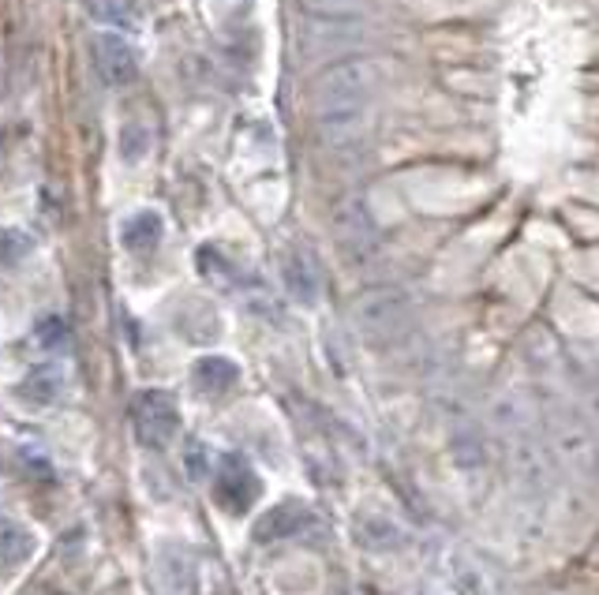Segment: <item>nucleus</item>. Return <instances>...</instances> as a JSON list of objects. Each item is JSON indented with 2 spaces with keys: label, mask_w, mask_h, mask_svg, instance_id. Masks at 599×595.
Masks as SVG:
<instances>
[{
  "label": "nucleus",
  "mask_w": 599,
  "mask_h": 595,
  "mask_svg": "<svg viewBox=\"0 0 599 595\" xmlns=\"http://www.w3.org/2000/svg\"><path fill=\"white\" fill-rule=\"evenodd\" d=\"M379 83H382V68L375 60H364V57L337 60V65H330L323 76L315 79V112L367 106Z\"/></svg>",
  "instance_id": "nucleus-1"
},
{
  "label": "nucleus",
  "mask_w": 599,
  "mask_h": 595,
  "mask_svg": "<svg viewBox=\"0 0 599 595\" xmlns=\"http://www.w3.org/2000/svg\"><path fill=\"white\" fill-rule=\"evenodd\" d=\"M131 424H136L143 446L165 449L180 430V408L165 389H143V394H136V401H131Z\"/></svg>",
  "instance_id": "nucleus-2"
},
{
  "label": "nucleus",
  "mask_w": 599,
  "mask_h": 595,
  "mask_svg": "<svg viewBox=\"0 0 599 595\" xmlns=\"http://www.w3.org/2000/svg\"><path fill=\"white\" fill-rule=\"evenodd\" d=\"M263 495V484H259V476L252 472V465H247L244 457H222V465H218V479H214V502L225 509V513H233V517H240V513H247L259 502Z\"/></svg>",
  "instance_id": "nucleus-3"
},
{
  "label": "nucleus",
  "mask_w": 599,
  "mask_h": 595,
  "mask_svg": "<svg viewBox=\"0 0 599 595\" xmlns=\"http://www.w3.org/2000/svg\"><path fill=\"white\" fill-rule=\"evenodd\" d=\"M367 38L364 23L356 16H312L300 27V42L307 53H337V49H356Z\"/></svg>",
  "instance_id": "nucleus-4"
},
{
  "label": "nucleus",
  "mask_w": 599,
  "mask_h": 595,
  "mask_svg": "<svg viewBox=\"0 0 599 595\" xmlns=\"http://www.w3.org/2000/svg\"><path fill=\"white\" fill-rule=\"evenodd\" d=\"M356 326L367 337H390L409 319V300L397 289H375L356 300Z\"/></svg>",
  "instance_id": "nucleus-5"
},
{
  "label": "nucleus",
  "mask_w": 599,
  "mask_h": 595,
  "mask_svg": "<svg viewBox=\"0 0 599 595\" xmlns=\"http://www.w3.org/2000/svg\"><path fill=\"white\" fill-rule=\"evenodd\" d=\"M90 57L106 87H131L139 79V65L131 46L117 34H95L90 38Z\"/></svg>",
  "instance_id": "nucleus-6"
},
{
  "label": "nucleus",
  "mask_w": 599,
  "mask_h": 595,
  "mask_svg": "<svg viewBox=\"0 0 599 595\" xmlns=\"http://www.w3.org/2000/svg\"><path fill=\"white\" fill-rule=\"evenodd\" d=\"M334 236H337V248L348 255V259H364L375 248V221L364 210V202L345 199L334 210Z\"/></svg>",
  "instance_id": "nucleus-7"
},
{
  "label": "nucleus",
  "mask_w": 599,
  "mask_h": 595,
  "mask_svg": "<svg viewBox=\"0 0 599 595\" xmlns=\"http://www.w3.org/2000/svg\"><path fill=\"white\" fill-rule=\"evenodd\" d=\"M367 106H353V109H330L318 112V136L330 147H345V142H356L367 131Z\"/></svg>",
  "instance_id": "nucleus-8"
},
{
  "label": "nucleus",
  "mask_w": 599,
  "mask_h": 595,
  "mask_svg": "<svg viewBox=\"0 0 599 595\" xmlns=\"http://www.w3.org/2000/svg\"><path fill=\"white\" fill-rule=\"evenodd\" d=\"M154 581H158L161 595H192L195 588V562L180 547H165L154 566Z\"/></svg>",
  "instance_id": "nucleus-9"
},
{
  "label": "nucleus",
  "mask_w": 599,
  "mask_h": 595,
  "mask_svg": "<svg viewBox=\"0 0 599 595\" xmlns=\"http://www.w3.org/2000/svg\"><path fill=\"white\" fill-rule=\"evenodd\" d=\"M307 525V509L300 502H282V506L266 509L252 528L255 543H274V539H288L293 532H300Z\"/></svg>",
  "instance_id": "nucleus-10"
},
{
  "label": "nucleus",
  "mask_w": 599,
  "mask_h": 595,
  "mask_svg": "<svg viewBox=\"0 0 599 595\" xmlns=\"http://www.w3.org/2000/svg\"><path fill=\"white\" fill-rule=\"evenodd\" d=\"M282 277H285V289L293 296L296 304H315L318 300V289H323V281H318V270L315 262L307 259V255H285V266H282Z\"/></svg>",
  "instance_id": "nucleus-11"
},
{
  "label": "nucleus",
  "mask_w": 599,
  "mask_h": 595,
  "mask_svg": "<svg viewBox=\"0 0 599 595\" xmlns=\"http://www.w3.org/2000/svg\"><path fill=\"white\" fill-rule=\"evenodd\" d=\"M236 378H240V367L225 360V356H203L192 367V383L199 394H225V389L236 386Z\"/></svg>",
  "instance_id": "nucleus-12"
},
{
  "label": "nucleus",
  "mask_w": 599,
  "mask_h": 595,
  "mask_svg": "<svg viewBox=\"0 0 599 595\" xmlns=\"http://www.w3.org/2000/svg\"><path fill=\"white\" fill-rule=\"evenodd\" d=\"M120 244L128 251H150L161 244V218L154 210H139L131 214L128 221L120 225Z\"/></svg>",
  "instance_id": "nucleus-13"
},
{
  "label": "nucleus",
  "mask_w": 599,
  "mask_h": 595,
  "mask_svg": "<svg viewBox=\"0 0 599 595\" xmlns=\"http://www.w3.org/2000/svg\"><path fill=\"white\" fill-rule=\"evenodd\" d=\"M35 554V532L19 520H0V569H12Z\"/></svg>",
  "instance_id": "nucleus-14"
},
{
  "label": "nucleus",
  "mask_w": 599,
  "mask_h": 595,
  "mask_svg": "<svg viewBox=\"0 0 599 595\" xmlns=\"http://www.w3.org/2000/svg\"><path fill=\"white\" fill-rule=\"evenodd\" d=\"M60 371L57 367H38V371H30L23 383H19V397L30 405H53L60 397Z\"/></svg>",
  "instance_id": "nucleus-15"
},
{
  "label": "nucleus",
  "mask_w": 599,
  "mask_h": 595,
  "mask_svg": "<svg viewBox=\"0 0 599 595\" xmlns=\"http://www.w3.org/2000/svg\"><path fill=\"white\" fill-rule=\"evenodd\" d=\"M35 251V240L23 229H4L0 232V266H19Z\"/></svg>",
  "instance_id": "nucleus-16"
},
{
  "label": "nucleus",
  "mask_w": 599,
  "mask_h": 595,
  "mask_svg": "<svg viewBox=\"0 0 599 595\" xmlns=\"http://www.w3.org/2000/svg\"><path fill=\"white\" fill-rule=\"evenodd\" d=\"M307 16H356L364 0H300Z\"/></svg>",
  "instance_id": "nucleus-17"
},
{
  "label": "nucleus",
  "mask_w": 599,
  "mask_h": 595,
  "mask_svg": "<svg viewBox=\"0 0 599 595\" xmlns=\"http://www.w3.org/2000/svg\"><path fill=\"white\" fill-rule=\"evenodd\" d=\"M87 8L95 12V19H106V23H128L131 16V0H87Z\"/></svg>",
  "instance_id": "nucleus-18"
},
{
  "label": "nucleus",
  "mask_w": 599,
  "mask_h": 595,
  "mask_svg": "<svg viewBox=\"0 0 599 595\" xmlns=\"http://www.w3.org/2000/svg\"><path fill=\"white\" fill-rule=\"evenodd\" d=\"M184 465H188L192 476L199 479L203 472H206V449H203L199 443H192V449H188V454H184Z\"/></svg>",
  "instance_id": "nucleus-19"
},
{
  "label": "nucleus",
  "mask_w": 599,
  "mask_h": 595,
  "mask_svg": "<svg viewBox=\"0 0 599 595\" xmlns=\"http://www.w3.org/2000/svg\"><path fill=\"white\" fill-rule=\"evenodd\" d=\"M49 595H68V592H49Z\"/></svg>",
  "instance_id": "nucleus-20"
}]
</instances>
